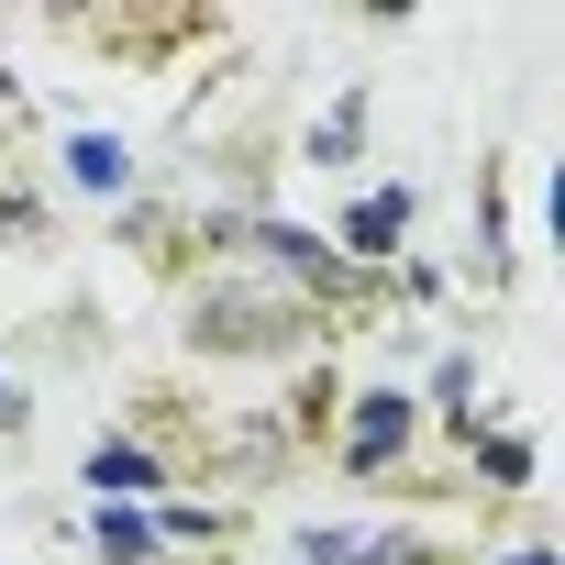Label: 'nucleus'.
I'll list each match as a JSON object with an SVG mask.
<instances>
[{"label":"nucleus","mask_w":565,"mask_h":565,"mask_svg":"<svg viewBox=\"0 0 565 565\" xmlns=\"http://www.w3.org/2000/svg\"><path fill=\"white\" fill-rule=\"evenodd\" d=\"M100 554H156V521H134V510H111V521H100Z\"/></svg>","instance_id":"7"},{"label":"nucleus","mask_w":565,"mask_h":565,"mask_svg":"<svg viewBox=\"0 0 565 565\" xmlns=\"http://www.w3.org/2000/svg\"><path fill=\"white\" fill-rule=\"evenodd\" d=\"M89 488H156V455H134V444H100V455H89Z\"/></svg>","instance_id":"6"},{"label":"nucleus","mask_w":565,"mask_h":565,"mask_svg":"<svg viewBox=\"0 0 565 565\" xmlns=\"http://www.w3.org/2000/svg\"><path fill=\"white\" fill-rule=\"evenodd\" d=\"M67 178H78V189H122L134 167H122V145H111V134H78V145H67Z\"/></svg>","instance_id":"3"},{"label":"nucleus","mask_w":565,"mask_h":565,"mask_svg":"<svg viewBox=\"0 0 565 565\" xmlns=\"http://www.w3.org/2000/svg\"><path fill=\"white\" fill-rule=\"evenodd\" d=\"M399 444H411V399H388V388L355 399V444H344V466H388Z\"/></svg>","instance_id":"2"},{"label":"nucleus","mask_w":565,"mask_h":565,"mask_svg":"<svg viewBox=\"0 0 565 565\" xmlns=\"http://www.w3.org/2000/svg\"><path fill=\"white\" fill-rule=\"evenodd\" d=\"M300 554L311 565H422L399 532H366V521H322V532H300Z\"/></svg>","instance_id":"1"},{"label":"nucleus","mask_w":565,"mask_h":565,"mask_svg":"<svg viewBox=\"0 0 565 565\" xmlns=\"http://www.w3.org/2000/svg\"><path fill=\"white\" fill-rule=\"evenodd\" d=\"M355 134H366V100H333V111H322V134H311V156H322V167H344V156H355Z\"/></svg>","instance_id":"5"},{"label":"nucleus","mask_w":565,"mask_h":565,"mask_svg":"<svg viewBox=\"0 0 565 565\" xmlns=\"http://www.w3.org/2000/svg\"><path fill=\"white\" fill-rule=\"evenodd\" d=\"M399 233H411V189H377V200L355 211V244L377 255V244H399Z\"/></svg>","instance_id":"4"},{"label":"nucleus","mask_w":565,"mask_h":565,"mask_svg":"<svg viewBox=\"0 0 565 565\" xmlns=\"http://www.w3.org/2000/svg\"><path fill=\"white\" fill-rule=\"evenodd\" d=\"M510 565H554V554H543V543H521V554H510Z\"/></svg>","instance_id":"8"}]
</instances>
